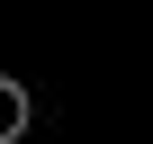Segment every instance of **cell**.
<instances>
[{
    "label": "cell",
    "instance_id": "obj_1",
    "mask_svg": "<svg viewBox=\"0 0 153 144\" xmlns=\"http://www.w3.org/2000/svg\"><path fill=\"white\" fill-rule=\"evenodd\" d=\"M36 126V99H27V81H9V72H0V144H18Z\"/></svg>",
    "mask_w": 153,
    "mask_h": 144
}]
</instances>
